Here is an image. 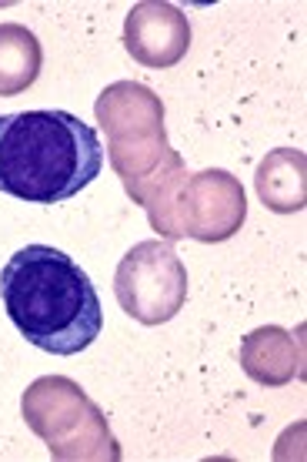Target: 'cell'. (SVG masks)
I'll return each instance as SVG.
<instances>
[{"mask_svg":"<svg viewBox=\"0 0 307 462\" xmlns=\"http://www.w3.org/2000/svg\"><path fill=\"white\" fill-rule=\"evenodd\" d=\"M0 299L31 346L77 356L104 328V309L87 272L54 245H27L0 272Z\"/></svg>","mask_w":307,"mask_h":462,"instance_id":"6da1fadb","label":"cell"},{"mask_svg":"<svg viewBox=\"0 0 307 462\" xmlns=\"http://www.w3.org/2000/svg\"><path fill=\"white\" fill-rule=\"evenodd\" d=\"M104 168V144L77 115L44 107L0 115V191L27 205H60Z\"/></svg>","mask_w":307,"mask_h":462,"instance_id":"7a4b0ae2","label":"cell"},{"mask_svg":"<svg viewBox=\"0 0 307 462\" xmlns=\"http://www.w3.org/2000/svg\"><path fill=\"white\" fill-rule=\"evenodd\" d=\"M97 125L107 131V158L134 205L184 171V158L171 148L164 131V105L148 84L114 81L94 105Z\"/></svg>","mask_w":307,"mask_h":462,"instance_id":"3957f363","label":"cell"},{"mask_svg":"<svg viewBox=\"0 0 307 462\" xmlns=\"http://www.w3.org/2000/svg\"><path fill=\"white\" fill-rule=\"evenodd\" d=\"M21 412L58 462H121V442L101 405L68 375H41L27 385Z\"/></svg>","mask_w":307,"mask_h":462,"instance_id":"277c9868","label":"cell"},{"mask_svg":"<svg viewBox=\"0 0 307 462\" xmlns=\"http://www.w3.org/2000/svg\"><path fill=\"white\" fill-rule=\"evenodd\" d=\"M144 208H148L150 228L167 242L194 238V242L217 245L240 231L248 218V198L238 178L224 168H207L194 174L184 168L148 198Z\"/></svg>","mask_w":307,"mask_h":462,"instance_id":"5b68a950","label":"cell"},{"mask_svg":"<svg viewBox=\"0 0 307 462\" xmlns=\"http://www.w3.org/2000/svg\"><path fill=\"white\" fill-rule=\"evenodd\" d=\"M117 305L140 325H164L187 301V268L164 238L134 245L114 275Z\"/></svg>","mask_w":307,"mask_h":462,"instance_id":"8992f818","label":"cell"},{"mask_svg":"<svg viewBox=\"0 0 307 462\" xmlns=\"http://www.w3.org/2000/svg\"><path fill=\"white\" fill-rule=\"evenodd\" d=\"M124 47L137 64L167 70L191 47V21L181 7L164 4V0L134 4L124 21Z\"/></svg>","mask_w":307,"mask_h":462,"instance_id":"52a82bcc","label":"cell"},{"mask_svg":"<svg viewBox=\"0 0 307 462\" xmlns=\"http://www.w3.org/2000/svg\"><path fill=\"white\" fill-rule=\"evenodd\" d=\"M304 348L287 328L281 325H261L240 342V369L248 372L257 385H287L291 379H301Z\"/></svg>","mask_w":307,"mask_h":462,"instance_id":"ba28073f","label":"cell"},{"mask_svg":"<svg viewBox=\"0 0 307 462\" xmlns=\"http://www.w3.org/2000/svg\"><path fill=\"white\" fill-rule=\"evenodd\" d=\"M257 198L277 215H294L307 205V158L297 148H277L257 164Z\"/></svg>","mask_w":307,"mask_h":462,"instance_id":"9c48e42d","label":"cell"},{"mask_svg":"<svg viewBox=\"0 0 307 462\" xmlns=\"http://www.w3.org/2000/svg\"><path fill=\"white\" fill-rule=\"evenodd\" d=\"M44 47L23 23H0V97L23 94L41 78Z\"/></svg>","mask_w":307,"mask_h":462,"instance_id":"30bf717a","label":"cell"}]
</instances>
